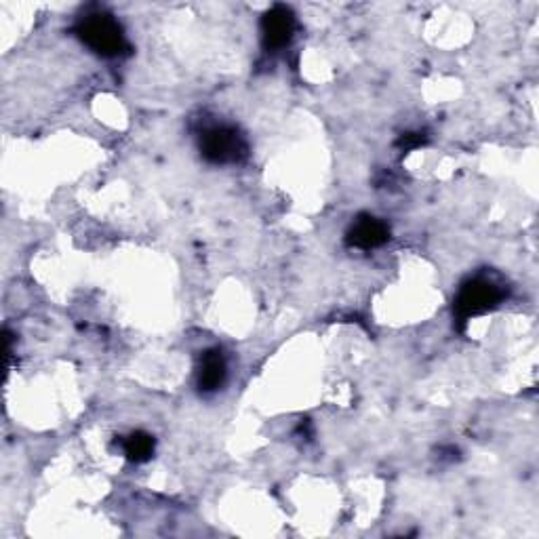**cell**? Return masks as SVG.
<instances>
[{"mask_svg":"<svg viewBox=\"0 0 539 539\" xmlns=\"http://www.w3.org/2000/svg\"><path fill=\"white\" fill-rule=\"evenodd\" d=\"M390 238V228L371 215L358 217L348 232V245L356 249L382 247Z\"/></svg>","mask_w":539,"mask_h":539,"instance_id":"cell-5","label":"cell"},{"mask_svg":"<svg viewBox=\"0 0 539 539\" xmlns=\"http://www.w3.org/2000/svg\"><path fill=\"white\" fill-rule=\"evenodd\" d=\"M295 34V15L289 7L276 5L262 19V36L264 47L268 51L285 49Z\"/></svg>","mask_w":539,"mask_h":539,"instance_id":"cell-4","label":"cell"},{"mask_svg":"<svg viewBox=\"0 0 539 539\" xmlns=\"http://www.w3.org/2000/svg\"><path fill=\"white\" fill-rule=\"evenodd\" d=\"M502 297L504 293L495 283L487 281V278H472L462 285L455 297V314L459 321H468L472 316L493 310L502 302Z\"/></svg>","mask_w":539,"mask_h":539,"instance_id":"cell-3","label":"cell"},{"mask_svg":"<svg viewBox=\"0 0 539 539\" xmlns=\"http://www.w3.org/2000/svg\"><path fill=\"white\" fill-rule=\"evenodd\" d=\"M76 36L97 55L121 57L129 53V41L123 26L106 11L87 13L76 24Z\"/></svg>","mask_w":539,"mask_h":539,"instance_id":"cell-1","label":"cell"},{"mask_svg":"<svg viewBox=\"0 0 539 539\" xmlns=\"http://www.w3.org/2000/svg\"><path fill=\"white\" fill-rule=\"evenodd\" d=\"M123 451L135 464L148 462L154 453V438L146 432H133L123 441Z\"/></svg>","mask_w":539,"mask_h":539,"instance_id":"cell-7","label":"cell"},{"mask_svg":"<svg viewBox=\"0 0 539 539\" xmlns=\"http://www.w3.org/2000/svg\"><path fill=\"white\" fill-rule=\"evenodd\" d=\"M201 154L211 165H236L247 158L245 135L232 125H215L201 135Z\"/></svg>","mask_w":539,"mask_h":539,"instance_id":"cell-2","label":"cell"},{"mask_svg":"<svg viewBox=\"0 0 539 539\" xmlns=\"http://www.w3.org/2000/svg\"><path fill=\"white\" fill-rule=\"evenodd\" d=\"M226 375H228V367H226L224 354L219 350L205 352L201 358V367H198V388L211 394L224 386Z\"/></svg>","mask_w":539,"mask_h":539,"instance_id":"cell-6","label":"cell"}]
</instances>
